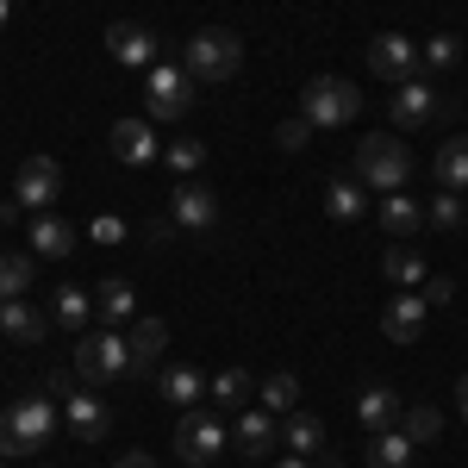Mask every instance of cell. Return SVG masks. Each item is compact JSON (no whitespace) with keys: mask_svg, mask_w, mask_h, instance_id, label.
I'll return each mask as SVG.
<instances>
[{"mask_svg":"<svg viewBox=\"0 0 468 468\" xmlns=\"http://www.w3.org/2000/svg\"><path fill=\"white\" fill-rule=\"evenodd\" d=\"M57 431H63V406L50 394H26L0 412V456H37Z\"/></svg>","mask_w":468,"mask_h":468,"instance_id":"1","label":"cell"},{"mask_svg":"<svg viewBox=\"0 0 468 468\" xmlns=\"http://www.w3.org/2000/svg\"><path fill=\"white\" fill-rule=\"evenodd\" d=\"M75 381L88 388H112V381H132V337L107 324V331H81L75 337Z\"/></svg>","mask_w":468,"mask_h":468,"instance_id":"2","label":"cell"},{"mask_svg":"<svg viewBox=\"0 0 468 468\" xmlns=\"http://www.w3.org/2000/svg\"><path fill=\"white\" fill-rule=\"evenodd\" d=\"M181 69L194 75L200 88H218V81H231V75L244 69V44L225 26H207V32H194L181 44Z\"/></svg>","mask_w":468,"mask_h":468,"instance_id":"3","label":"cell"},{"mask_svg":"<svg viewBox=\"0 0 468 468\" xmlns=\"http://www.w3.org/2000/svg\"><path fill=\"white\" fill-rule=\"evenodd\" d=\"M362 112V88L350 75H313L306 88H300V119L313 125V132H337V125H350Z\"/></svg>","mask_w":468,"mask_h":468,"instance_id":"4","label":"cell"},{"mask_svg":"<svg viewBox=\"0 0 468 468\" xmlns=\"http://www.w3.org/2000/svg\"><path fill=\"white\" fill-rule=\"evenodd\" d=\"M356 176H362V187L399 194V187L412 181V150H406V138H394V132H368V138H356Z\"/></svg>","mask_w":468,"mask_h":468,"instance_id":"5","label":"cell"},{"mask_svg":"<svg viewBox=\"0 0 468 468\" xmlns=\"http://www.w3.org/2000/svg\"><path fill=\"white\" fill-rule=\"evenodd\" d=\"M194 75L181 69V63H150L144 69V112L150 119H181V112L194 107Z\"/></svg>","mask_w":468,"mask_h":468,"instance_id":"6","label":"cell"},{"mask_svg":"<svg viewBox=\"0 0 468 468\" xmlns=\"http://www.w3.org/2000/svg\"><path fill=\"white\" fill-rule=\"evenodd\" d=\"M225 443H231V431H225V419H218V412H181V425H176V456H181L187 468L213 463Z\"/></svg>","mask_w":468,"mask_h":468,"instance_id":"7","label":"cell"},{"mask_svg":"<svg viewBox=\"0 0 468 468\" xmlns=\"http://www.w3.org/2000/svg\"><path fill=\"white\" fill-rule=\"evenodd\" d=\"M169 225H176V231H187V238L218 231V194L207 187V181H181L176 194H169Z\"/></svg>","mask_w":468,"mask_h":468,"instance_id":"8","label":"cell"},{"mask_svg":"<svg viewBox=\"0 0 468 468\" xmlns=\"http://www.w3.org/2000/svg\"><path fill=\"white\" fill-rule=\"evenodd\" d=\"M388 107H394V125H399V132H412V125H437V119H443V94H437L425 75H406V81L394 88V101H388Z\"/></svg>","mask_w":468,"mask_h":468,"instance_id":"9","label":"cell"},{"mask_svg":"<svg viewBox=\"0 0 468 468\" xmlns=\"http://www.w3.org/2000/svg\"><path fill=\"white\" fill-rule=\"evenodd\" d=\"M368 75H381V81H406V75H419V44L406 32H375L368 37Z\"/></svg>","mask_w":468,"mask_h":468,"instance_id":"10","label":"cell"},{"mask_svg":"<svg viewBox=\"0 0 468 468\" xmlns=\"http://www.w3.org/2000/svg\"><path fill=\"white\" fill-rule=\"evenodd\" d=\"M19 194V213H50L57 207V194H63V169L50 163V156H32V163H19V181H13Z\"/></svg>","mask_w":468,"mask_h":468,"instance_id":"11","label":"cell"},{"mask_svg":"<svg viewBox=\"0 0 468 468\" xmlns=\"http://www.w3.org/2000/svg\"><path fill=\"white\" fill-rule=\"evenodd\" d=\"M63 425H69V437H81V443H101V437L112 431V412L94 388H69V394H63Z\"/></svg>","mask_w":468,"mask_h":468,"instance_id":"12","label":"cell"},{"mask_svg":"<svg viewBox=\"0 0 468 468\" xmlns=\"http://www.w3.org/2000/svg\"><path fill=\"white\" fill-rule=\"evenodd\" d=\"M112 156H119L125 169L156 163V156H163V144L150 138V119H119V125H112Z\"/></svg>","mask_w":468,"mask_h":468,"instance_id":"13","label":"cell"},{"mask_svg":"<svg viewBox=\"0 0 468 468\" xmlns=\"http://www.w3.org/2000/svg\"><path fill=\"white\" fill-rule=\"evenodd\" d=\"M425 313H431V306H425V293L406 288V293H394V300H388V313H381V331H388L394 344H412V337L425 331Z\"/></svg>","mask_w":468,"mask_h":468,"instance_id":"14","label":"cell"},{"mask_svg":"<svg viewBox=\"0 0 468 468\" xmlns=\"http://www.w3.org/2000/svg\"><path fill=\"white\" fill-rule=\"evenodd\" d=\"M324 213H331V225H356V218H368V187L350 176H331L324 181Z\"/></svg>","mask_w":468,"mask_h":468,"instance_id":"15","label":"cell"},{"mask_svg":"<svg viewBox=\"0 0 468 468\" xmlns=\"http://www.w3.org/2000/svg\"><path fill=\"white\" fill-rule=\"evenodd\" d=\"M231 443H238L250 463H262V456L282 443V425H275V412H262V406H256V412H244V419H238V431H231Z\"/></svg>","mask_w":468,"mask_h":468,"instance_id":"16","label":"cell"},{"mask_svg":"<svg viewBox=\"0 0 468 468\" xmlns=\"http://www.w3.org/2000/svg\"><path fill=\"white\" fill-rule=\"evenodd\" d=\"M107 50L119 63H132V69H150V63H156V37H150L144 26H132V19L107 26Z\"/></svg>","mask_w":468,"mask_h":468,"instance_id":"17","label":"cell"},{"mask_svg":"<svg viewBox=\"0 0 468 468\" xmlns=\"http://www.w3.org/2000/svg\"><path fill=\"white\" fill-rule=\"evenodd\" d=\"M125 337H132V375H150V368H156V356H163V350H169V324L163 319H132V331H125Z\"/></svg>","mask_w":468,"mask_h":468,"instance_id":"18","label":"cell"},{"mask_svg":"<svg viewBox=\"0 0 468 468\" xmlns=\"http://www.w3.org/2000/svg\"><path fill=\"white\" fill-rule=\"evenodd\" d=\"M156 394L169 399L176 412H194V399L207 394V375H200L194 362H176V368H163V375H156Z\"/></svg>","mask_w":468,"mask_h":468,"instance_id":"19","label":"cell"},{"mask_svg":"<svg viewBox=\"0 0 468 468\" xmlns=\"http://www.w3.org/2000/svg\"><path fill=\"white\" fill-rule=\"evenodd\" d=\"M356 419L362 431H388V425H399V394L388 388V381H368L356 394Z\"/></svg>","mask_w":468,"mask_h":468,"instance_id":"20","label":"cell"},{"mask_svg":"<svg viewBox=\"0 0 468 468\" xmlns=\"http://www.w3.org/2000/svg\"><path fill=\"white\" fill-rule=\"evenodd\" d=\"M44 313L26 306V300H0V337H19V344H44Z\"/></svg>","mask_w":468,"mask_h":468,"instance_id":"21","label":"cell"},{"mask_svg":"<svg viewBox=\"0 0 468 468\" xmlns=\"http://www.w3.org/2000/svg\"><path fill=\"white\" fill-rule=\"evenodd\" d=\"M412 437L399 431V425H388V431H368V468H406L412 463Z\"/></svg>","mask_w":468,"mask_h":468,"instance_id":"22","label":"cell"},{"mask_svg":"<svg viewBox=\"0 0 468 468\" xmlns=\"http://www.w3.org/2000/svg\"><path fill=\"white\" fill-rule=\"evenodd\" d=\"M75 250V225L57 213H37L32 218V256H69Z\"/></svg>","mask_w":468,"mask_h":468,"instance_id":"23","label":"cell"},{"mask_svg":"<svg viewBox=\"0 0 468 468\" xmlns=\"http://www.w3.org/2000/svg\"><path fill=\"white\" fill-rule=\"evenodd\" d=\"M375 218H381V231H388V238H399V244H406V238H419V225H425L419 200H406V194H388Z\"/></svg>","mask_w":468,"mask_h":468,"instance_id":"24","label":"cell"},{"mask_svg":"<svg viewBox=\"0 0 468 468\" xmlns=\"http://www.w3.org/2000/svg\"><path fill=\"white\" fill-rule=\"evenodd\" d=\"M94 313L107 324H125L132 313H138V293H132V282H94Z\"/></svg>","mask_w":468,"mask_h":468,"instance_id":"25","label":"cell"},{"mask_svg":"<svg viewBox=\"0 0 468 468\" xmlns=\"http://www.w3.org/2000/svg\"><path fill=\"white\" fill-rule=\"evenodd\" d=\"M282 443H288L293 456H306V463H313V456H319V443H324V425L313 419V412H300V406H293L288 425H282Z\"/></svg>","mask_w":468,"mask_h":468,"instance_id":"26","label":"cell"},{"mask_svg":"<svg viewBox=\"0 0 468 468\" xmlns=\"http://www.w3.org/2000/svg\"><path fill=\"white\" fill-rule=\"evenodd\" d=\"M381 269H388V282H399V288H425V282H431L425 256L412 250V244H394V250L381 256Z\"/></svg>","mask_w":468,"mask_h":468,"instance_id":"27","label":"cell"},{"mask_svg":"<svg viewBox=\"0 0 468 468\" xmlns=\"http://www.w3.org/2000/svg\"><path fill=\"white\" fill-rule=\"evenodd\" d=\"M32 275H37V256H32V250H13V256H0V300H26V288H32Z\"/></svg>","mask_w":468,"mask_h":468,"instance_id":"28","label":"cell"},{"mask_svg":"<svg viewBox=\"0 0 468 468\" xmlns=\"http://www.w3.org/2000/svg\"><path fill=\"white\" fill-rule=\"evenodd\" d=\"M437 181H443L450 194L468 187V138H443V144H437Z\"/></svg>","mask_w":468,"mask_h":468,"instance_id":"29","label":"cell"},{"mask_svg":"<svg viewBox=\"0 0 468 468\" xmlns=\"http://www.w3.org/2000/svg\"><path fill=\"white\" fill-rule=\"evenodd\" d=\"M50 313L69 324V337H81V331H88V319H94V293H81V288H57Z\"/></svg>","mask_w":468,"mask_h":468,"instance_id":"30","label":"cell"},{"mask_svg":"<svg viewBox=\"0 0 468 468\" xmlns=\"http://www.w3.org/2000/svg\"><path fill=\"white\" fill-rule=\"evenodd\" d=\"M256 394H262V412H293V406H300V375L275 368V375H269Z\"/></svg>","mask_w":468,"mask_h":468,"instance_id":"31","label":"cell"},{"mask_svg":"<svg viewBox=\"0 0 468 468\" xmlns=\"http://www.w3.org/2000/svg\"><path fill=\"white\" fill-rule=\"evenodd\" d=\"M399 431L412 437V443H437V437H443V412L419 399V406H406V412H399Z\"/></svg>","mask_w":468,"mask_h":468,"instance_id":"32","label":"cell"},{"mask_svg":"<svg viewBox=\"0 0 468 468\" xmlns=\"http://www.w3.org/2000/svg\"><path fill=\"white\" fill-rule=\"evenodd\" d=\"M207 394H213L218 412H231V406H244V399H250V375H244V368H225V375L207 381Z\"/></svg>","mask_w":468,"mask_h":468,"instance_id":"33","label":"cell"},{"mask_svg":"<svg viewBox=\"0 0 468 468\" xmlns=\"http://www.w3.org/2000/svg\"><path fill=\"white\" fill-rule=\"evenodd\" d=\"M163 163H169L181 181H194V169L207 163V144H200V138H169V144H163Z\"/></svg>","mask_w":468,"mask_h":468,"instance_id":"34","label":"cell"},{"mask_svg":"<svg viewBox=\"0 0 468 468\" xmlns=\"http://www.w3.org/2000/svg\"><path fill=\"white\" fill-rule=\"evenodd\" d=\"M456 63H463V37L456 32H437V37H425V69H456Z\"/></svg>","mask_w":468,"mask_h":468,"instance_id":"35","label":"cell"},{"mask_svg":"<svg viewBox=\"0 0 468 468\" xmlns=\"http://www.w3.org/2000/svg\"><path fill=\"white\" fill-rule=\"evenodd\" d=\"M425 225H431V231H463V194L443 187L431 207H425Z\"/></svg>","mask_w":468,"mask_h":468,"instance_id":"36","label":"cell"},{"mask_svg":"<svg viewBox=\"0 0 468 468\" xmlns=\"http://www.w3.org/2000/svg\"><path fill=\"white\" fill-rule=\"evenodd\" d=\"M306 138H313V125H306V119H282V125H275V150H306Z\"/></svg>","mask_w":468,"mask_h":468,"instance_id":"37","label":"cell"},{"mask_svg":"<svg viewBox=\"0 0 468 468\" xmlns=\"http://www.w3.org/2000/svg\"><path fill=\"white\" fill-rule=\"evenodd\" d=\"M450 300H456V282L431 275V282H425V306H450Z\"/></svg>","mask_w":468,"mask_h":468,"instance_id":"38","label":"cell"},{"mask_svg":"<svg viewBox=\"0 0 468 468\" xmlns=\"http://www.w3.org/2000/svg\"><path fill=\"white\" fill-rule=\"evenodd\" d=\"M112 468H156V463H150L144 450H132V456H119V463H112Z\"/></svg>","mask_w":468,"mask_h":468,"instance_id":"39","label":"cell"},{"mask_svg":"<svg viewBox=\"0 0 468 468\" xmlns=\"http://www.w3.org/2000/svg\"><path fill=\"white\" fill-rule=\"evenodd\" d=\"M456 412H463V425H468V375L456 381Z\"/></svg>","mask_w":468,"mask_h":468,"instance_id":"40","label":"cell"},{"mask_svg":"<svg viewBox=\"0 0 468 468\" xmlns=\"http://www.w3.org/2000/svg\"><path fill=\"white\" fill-rule=\"evenodd\" d=\"M269 468H313L306 456H282V463H269Z\"/></svg>","mask_w":468,"mask_h":468,"instance_id":"41","label":"cell"},{"mask_svg":"<svg viewBox=\"0 0 468 468\" xmlns=\"http://www.w3.org/2000/svg\"><path fill=\"white\" fill-rule=\"evenodd\" d=\"M0 463H6V456H0Z\"/></svg>","mask_w":468,"mask_h":468,"instance_id":"42","label":"cell"}]
</instances>
